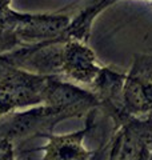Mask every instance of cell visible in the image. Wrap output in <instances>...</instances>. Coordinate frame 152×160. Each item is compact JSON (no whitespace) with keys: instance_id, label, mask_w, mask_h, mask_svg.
<instances>
[{"instance_id":"cell-1","label":"cell","mask_w":152,"mask_h":160,"mask_svg":"<svg viewBox=\"0 0 152 160\" xmlns=\"http://www.w3.org/2000/svg\"><path fill=\"white\" fill-rule=\"evenodd\" d=\"M3 24L15 33V36L24 42H49L63 36L69 24L67 15L58 13H18L9 11L0 18Z\"/></svg>"},{"instance_id":"cell-2","label":"cell","mask_w":152,"mask_h":160,"mask_svg":"<svg viewBox=\"0 0 152 160\" xmlns=\"http://www.w3.org/2000/svg\"><path fill=\"white\" fill-rule=\"evenodd\" d=\"M100 68L95 52L84 42L68 39L63 44L62 72L68 79L82 84H91Z\"/></svg>"},{"instance_id":"cell-3","label":"cell","mask_w":152,"mask_h":160,"mask_svg":"<svg viewBox=\"0 0 152 160\" xmlns=\"http://www.w3.org/2000/svg\"><path fill=\"white\" fill-rule=\"evenodd\" d=\"M95 102L94 95L73 84L48 79L43 91V103L55 112H65L68 109L85 108Z\"/></svg>"},{"instance_id":"cell-4","label":"cell","mask_w":152,"mask_h":160,"mask_svg":"<svg viewBox=\"0 0 152 160\" xmlns=\"http://www.w3.org/2000/svg\"><path fill=\"white\" fill-rule=\"evenodd\" d=\"M63 44H52L19 52L15 55V64L23 71L31 73H52L62 72Z\"/></svg>"},{"instance_id":"cell-5","label":"cell","mask_w":152,"mask_h":160,"mask_svg":"<svg viewBox=\"0 0 152 160\" xmlns=\"http://www.w3.org/2000/svg\"><path fill=\"white\" fill-rule=\"evenodd\" d=\"M87 131L88 128H84L73 133L49 136L43 160H88L91 152L83 144Z\"/></svg>"},{"instance_id":"cell-6","label":"cell","mask_w":152,"mask_h":160,"mask_svg":"<svg viewBox=\"0 0 152 160\" xmlns=\"http://www.w3.org/2000/svg\"><path fill=\"white\" fill-rule=\"evenodd\" d=\"M123 103L132 113H143L152 108V80L138 75L125 78L123 87Z\"/></svg>"},{"instance_id":"cell-7","label":"cell","mask_w":152,"mask_h":160,"mask_svg":"<svg viewBox=\"0 0 152 160\" xmlns=\"http://www.w3.org/2000/svg\"><path fill=\"white\" fill-rule=\"evenodd\" d=\"M148 151L143 135L134 129H127L123 135L118 160H147Z\"/></svg>"},{"instance_id":"cell-8","label":"cell","mask_w":152,"mask_h":160,"mask_svg":"<svg viewBox=\"0 0 152 160\" xmlns=\"http://www.w3.org/2000/svg\"><path fill=\"white\" fill-rule=\"evenodd\" d=\"M125 76L119 72H115L109 68H100L99 73L96 75L92 84L96 91L105 95L108 98L121 95L123 98V87H124Z\"/></svg>"},{"instance_id":"cell-9","label":"cell","mask_w":152,"mask_h":160,"mask_svg":"<svg viewBox=\"0 0 152 160\" xmlns=\"http://www.w3.org/2000/svg\"><path fill=\"white\" fill-rule=\"evenodd\" d=\"M103 7H104V3H100V4H96V7L88 8V9H85V11H83L72 23L69 22L68 27L63 35L68 33V36H69L68 39H75V40L83 42V39L88 35L92 20L95 19L96 15L99 13L100 9H103Z\"/></svg>"},{"instance_id":"cell-10","label":"cell","mask_w":152,"mask_h":160,"mask_svg":"<svg viewBox=\"0 0 152 160\" xmlns=\"http://www.w3.org/2000/svg\"><path fill=\"white\" fill-rule=\"evenodd\" d=\"M16 104H15L13 99L11 98V95L6 92L4 89H0V115L11 112L13 109H16Z\"/></svg>"},{"instance_id":"cell-11","label":"cell","mask_w":152,"mask_h":160,"mask_svg":"<svg viewBox=\"0 0 152 160\" xmlns=\"http://www.w3.org/2000/svg\"><path fill=\"white\" fill-rule=\"evenodd\" d=\"M11 11V0H0V18L6 16Z\"/></svg>"},{"instance_id":"cell-12","label":"cell","mask_w":152,"mask_h":160,"mask_svg":"<svg viewBox=\"0 0 152 160\" xmlns=\"http://www.w3.org/2000/svg\"><path fill=\"white\" fill-rule=\"evenodd\" d=\"M151 2H152V0H151Z\"/></svg>"}]
</instances>
